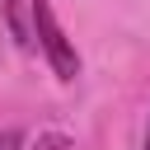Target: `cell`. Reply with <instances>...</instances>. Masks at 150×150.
<instances>
[{
	"mask_svg": "<svg viewBox=\"0 0 150 150\" xmlns=\"http://www.w3.org/2000/svg\"><path fill=\"white\" fill-rule=\"evenodd\" d=\"M28 14H33V33H38V42H42V52H47V61H52V70H56V80H75L80 75V52L70 47V38L61 33V23H56V14H52V5L47 0H28Z\"/></svg>",
	"mask_w": 150,
	"mask_h": 150,
	"instance_id": "1",
	"label": "cell"
},
{
	"mask_svg": "<svg viewBox=\"0 0 150 150\" xmlns=\"http://www.w3.org/2000/svg\"><path fill=\"white\" fill-rule=\"evenodd\" d=\"M23 9H28V0H5V28L19 47H33V28L23 23Z\"/></svg>",
	"mask_w": 150,
	"mask_h": 150,
	"instance_id": "2",
	"label": "cell"
},
{
	"mask_svg": "<svg viewBox=\"0 0 150 150\" xmlns=\"http://www.w3.org/2000/svg\"><path fill=\"white\" fill-rule=\"evenodd\" d=\"M19 145H23L19 131H0V150H19Z\"/></svg>",
	"mask_w": 150,
	"mask_h": 150,
	"instance_id": "3",
	"label": "cell"
},
{
	"mask_svg": "<svg viewBox=\"0 0 150 150\" xmlns=\"http://www.w3.org/2000/svg\"><path fill=\"white\" fill-rule=\"evenodd\" d=\"M145 150H150V127H145Z\"/></svg>",
	"mask_w": 150,
	"mask_h": 150,
	"instance_id": "4",
	"label": "cell"
}]
</instances>
